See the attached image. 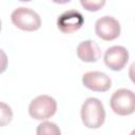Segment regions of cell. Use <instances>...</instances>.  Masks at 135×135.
<instances>
[{
	"mask_svg": "<svg viewBox=\"0 0 135 135\" xmlns=\"http://www.w3.org/2000/svg\"><path fill=\"white\" fill-rule=\"evenodd\" d=\"M57 111L56 100L49 95H40L34 98L28 105V114L37 120L52 117Z\"/></svg>",
	"mask_w": 135,
	"mask_h": 135,
	"instance_id": "277c9868",
	"label": "cell"
},
{
	"mask_svg": "<svg viewBox=\"0 0 135 135\" xmlns=\"http://www.w3.org/2000/svg\"><path fill=\"white\" fill-rule=\"evenodd\" d=\"M110 105L117 115H131L135 112V93L128 89H119L112 95Z\"/></svg>",
	"mask_w": 135,
	"mask_h": 135,
	"instance_id": "7a4b0ae2",
	"label": "cell"
},
{
	"mask_svg": "<svg viewBox=\"0 0 135 135\" xmlns=\"http://www.w3.org/2000/svg\"><path fill=\"white\" fill-rule=\"evenodd\" d=\"M37 134L39 135H60V129L56 123L51 121H43L37 128Z\"/></svg>",
	"mask_w": 135,
	"mask_h": 135,
	"instance_id": "30bf717a",
	"label": "cell"
},
{
	"mask_svg": "<svg viewBox=\"0 0 135 135\" xmlns=\"http://www.w3.org/2000/svg\"><path fill=\"white\" fill-rule=\"evenodd\" d=\"M82 83L89 90L95 92H107L112 85V80L105 73L93 71L88 72L82 76Z\"/></svg>",
	"mask_w": 135,
	"mask_h": 135,
	"instance_id": "ba28073f",
	"label": "cell"
},
{
	"mask_svg": "<svg viewBox=\"0 0 135 135\" xmlns=\"http://www.w3.org/2000/svg\"><path fill=\"white\" fill-rule=\"evenodd\" d=\"M95 33L102 40H115L120 35V23L111 16H103L96 21Z\"/></svg>",
	"mask_w": 135,
	"mask_h": 135,
	"instance_id": "5b68a950",
	"label": "cell"
},
{
	"mask_svg": "<svg viewBox=\"0 0 135 135\" xmlns=\"http://www.w3.org/2000/svg\"><path fill=\"white\" fill-rule=\"evenodd\" d=\"M82 7L89 12H97L105 4V0H80Z\"/></svg>",
	"mask_w": 135,
	"mask_h": 135,
	"instance_id": "8fae6325",
	"label": "cell"
},
{
	"mask_svg": "<svg viewBox=\"0 0 135 135\" xmlns=\"http://www.w3.org/2000/svg\"><path fill=\"white\" fill-rule=\"evenodd\" d=\"M19 1H22V2H28V1H31V0H19Z\"/></svg>",
	"mask_w": 135,
	"mask_h": 135,
	"instance_id": "9a60e30c",
	"label": "cell"
},
{
	"mask_svg": "<svg viewBox=\"0 0 135 135\" xmlns=\"http://www.w3.org/2000/svg\"><path fill=\"white\" fill-rule=\"evenodd\" d=\"M11 20L15 26L26 32L37 31L41 26L40 16L28 7L16 8L11 15Z\"/></svg>",
	"mask_w": 135,
	"mask_h": 135,
	"instance_id": "3957f363",
	"label": "cell"
},
{
	"mask_svg": "<svg viewBox=\"0 0 135 135\" xmlns=\"http://www.w3.org/2000/svg\"><path fill=\"white\" fill-rule=\"evenodd\" d=\"M129 77L132 80V82L135 83V61L130 65V69H129Z\"/></svg>",
	"mask_w": 135,
	"mask_h": 135,
	"instance_id": "4fadbf2b",
	"label": "cell"
},
{
	"mask_svg": "<svg viewBox=\"0 0 135 135\" xmlns=\"http://www.w3.org/2000/svg\"><path fill=\"white\" fill-rule=\"evenodd\" d=\"M77 56L81 61L95 62L100 57L99 45L92 40H84L80 42L76 50Z\"/></svg>",
	"mask_w": 135,
	"mask_h": 135,
	"instance_id": "9c48e42d",
	"label": "cell"
},
{
	"mask_svg": "<svg viewBox=\"0 0 135 135\" xmlns=\"http://www.w3.org/2000/svg\"><path fill=\"white\" fill-rule=\"evenodd\" d=\"M81 120L89 129L100 128L105 119V111L102 102L98 98L89 97L81 107Z\"/></svg>",
	"mask_w": 135,
	"mask_h": 135,
	"instance_id": "6da1fadb",
	"label": "cell"
},
{
	"mask_svg": "<svg viewBox=\"0 0 135 135\" xmlns=\"http://www.w3.org/2000/svg\"><path fill=\"white\" fill-rule=\"evenodd\" d=\"M0 107H1V109H0L1 110V118H0L1 122H0V124H1V127H4L8 122H11V120L13 118V112H12L11 108L4 102H1Z\"/></svg>",
	"mask_w": 135,
	"mask_h": 135,
	"instance_id": "7c38bea8",
	"label": "cell"
},
{
	"mask_svg": "<svg viewBox=\"0 0 135 135\" xmlns=\"http://www.w3.org/2000/svg\"><path fill=\"white\" fill-rule=\"evenodd\" d=\"M84 19L80 12L69 9L62 13L57 19L58 28L64 34H71L78 31L83 25Z\"/></svg>",
	"mask_w": 135,
	"mask_h": 135,
	"instance_id": "52a82bcc",
	"label": "cell"
},
{
	"mask_svg": "<svg viewBox=\"0 0 135 135\" xmlns=\"http://www.w3.org/2000/svg\"><path fill=\"white\" fill-rule=\"evenodd\" d=\"M103 60L105 65L112 71H121L129 60V52L124 46L114 45L105 51Z\"/></svg>",
	"mask_w": 135,
	"mask_h": 135,
	"instance_id": "8992f818",
	"label": "cell"
},
{
	"mask_svg": "<svg viewBox=\"0 0 135 135\" xmlns=\"http://www.w3.org/2000/svg\"><path fill=\"white\" fill-rule=\"evenodd\" d=\"M52 1L55 2V3H59V4H64V3L70 2L71 0H52Z\"/></svg>",
	"mask_w": 135,
	"mask_h": 135,
	"instance_id": "5bb4252c",
	"label": "cell"
}]
</instances>
